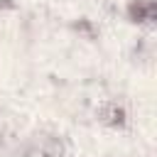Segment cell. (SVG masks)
<instances>
[{"label":"cell","instance_id":"obj_1","mask_svg":"<svg viewBox=\"0 0 157 157\" xmlns=\"http://www.w3.org/2000/svg\"><path fill=\"white\" fill-rule=\"evenodd\" d=\"M64 147H61V140L54 137V135H42L34 140L32 150H29V157H61Z\"/></svg>","mask_w":157,"mask_h":157},{"label":"cell","instance_id":"obj_2","mask_svg":"<svg viewBox=\"0 0 157 157\" xmlns=\"http://www.w3.org/2000/svg\"><path fill=\"white\" fill-rule=\"evenodd\" d=\"M128 12L135 22H152L155 20V0H132Z\"/></svg>","mask_w":157,"mask_h":157}]
</instances>
